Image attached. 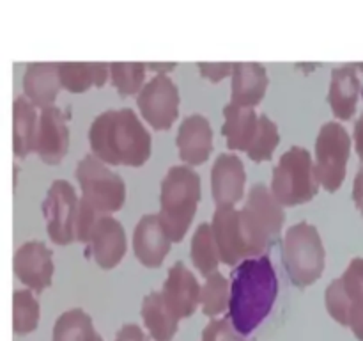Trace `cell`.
<instances>
[{
  "mask_svg": "<svg viewBox=\"0 0 363 341\" xmlns=\"http://www.w3.org/2000/svg\"><path fill=\"white\" fill-rule=\"evenodd\" d=\"M101 341H103V340H101Z\"/></svg>",
  "mask_w": 363,
  "mask_h": 341,
  "instance_id": "cell-40",
  "label": "cell"
},
{
  "mask_svg": "<svg viewBox=\"0 0 363 341\" xmlns=\"http://www.w3.org/2000/svg\"><path fill=\"white\" fill-rule=\"evenodd\" d=\"M325 305L337 323L363 341V256L351 259L342 276L328 284Z\"/></svg>",
  "mask_w": 363,
  "mask_h": 341,
  "instance_id": "cell-8",
  "label": "cell"
},
{
  "mask_svg": "<svg viewBox=\"0 0 363 341\" xmlns=\"http://www.w3.org/2000/svg\"><path fill=\"white\" fill-rule=\"evenodd\" d=\"M147 67H152L155 71H158V75H167V71L174 70L177 66L176 63H151V64H145Z\"/></svg>",
  "mask_w": 363,
  "mask_h": 341,
  "instance_id": "cell-39",
  "label": "cell"
},
{
  "mask_svg": "<svg viewBox=\"0 0 363 341\" xmlns=\"http://www.w3.org/2000/svg\"><path fill=\"white\" fill-rule=\"evenodd\" d=\"M14 276L32 293H41L52 286L55 263L53 251L41 240H28L16 249L13 258Z\"/></svg>",
  "mask_w": 363,
  "mask_h": 341,
  "instance_id": "cell-12",
  "label": "cell"
},
{
  "mask_svg": "<svg viewBox=\"0 0 363 341\" xmlns=\"http://www.w3.org/2000/svg\"><path fill=\"white\" fill-rule=\"evenodd\" d=\"M170 247L172 242L163 231L158 213L142 215L133 229V252L137 261L147 269H158L165 261Z\"/></svg>",
  "mask_w": 363,
  "mask_h": 341,
  "instance_id": "cell-19",
  "label": "cell"
},
{
  "mask_svg": "<svg viewBox=\"0 0 363 341\" xmlns=\"http://www.w3.org/2000/svg\"><path fill=\"white\" fill-rule=\"evenodd\" d=\"M177 155L184 166L197 167L213 153V128L204 114H190L181 121L176 135Z\"/></svg>",
  "mask_w": 363,
  "mask_h": 341,
  "instance_id": "cell-17",
  "label": "cell"
},
{
  "mask_svg": "<svg viewBox=\"0 0 363 341\" xmlns=\"http://www.w3.org/2000/svg\"><path fill=\"white\" fill-rule=\"evenodd\" d=\"M230 102L243 109H255L269 85L268 70L261 63H233Z\"/></svg>",
  "mask_w": 363,
  "mask_h": 341,
  "instance_id": "cell-20",
  "label": "cell"
},
{
  "mask_svg": "<svg viewBox=\"0 0 363 341\" xmlns=\"http://www.w3.org/2000/svg\"><path fill=\"white\" fill-rule=\"evenodd\" d=\"M273 197L286 206H300L311 202L318 195L319 183L314 173V158L303 146H291L277 166L273 167Z\"/></svg>",
  "mask_w": 363,
  "mask_h": 341,
  "instance_id": "cell-6",
  "label": "cell"
},
{
  "mask_svg": "<svg viewBox=\"0 0 363 341\" xmlns=\"http://www.w3.org/2000/svg\"><path fill=\"white\" fill-rule=\"evenodd\" d=\"M144 327L152 341H172L179 329V322L172 309L167 305L160 291H151L144 297L140 308Z\"/></svg>",
  "mask_w": 363,
  "mask_h": 341,
  "instance_id": "cell-24",
  "label": "cell"
},
{
  "mask_svg": "<svg viewBox=\"0 0 363 341\" xmlns=\"http://www.w3.org/2000/svg\"><path fill=\"white\" fill-rule=\"evenodd\" d=\"M314 173L319 187L333 194L342 187L351 155V135L339 121H328L315 137Z\"/></svg>",
  "mask_w": 363,
  "mask_h": 341,
  "instance_id": "cell-9",
  "label": "cell"
},
{
  "mask_svg": "<svg viewBox=\"0 0 363 341\" xmlns=\"http://www.w3.org/2000/svg\"><path fill=\"white\" fill-rule=\"evenodd\" d=\"M247 169L238 153H220L211 167V194L216 206H236L245 197Z\"/></svg>",
  "mask_w": 363,
  "mask_h": 341,
  "instance_id": "cell-16",
  "label": "cell"
},
{
  "mask_svg": "<svg viewBox=\"0 0 363 341\" xmlns=\"http://www.w3.org/2000/svg\"><path fill=\"white\" fill-rule=\"evenodd\" d=\"M91 315L82 308H71L60 313L53 323L52 341H101Z\"/></svg>",
  "mask_w": 363,
  "mask_h": 341,
  "instance_id": "cell-27",
  "label": "cell"
},
{
  "mask_svg": "<svg viewBox=\"0 0 363 341\" xmlns=\"http://www.w3.org/2000/svg\"><path fill=\"white\" fill-rule=\"evenodd\" d=\"M353 142H354V149H357V155L360 156V160L363 162V112L357 119V123H354Z\"/></svg>",
  "mask_w": 363,
  "mask_h": 341,
  "instance_id": "cell-38",
  "label": "cell"
},
{
  "mask_svg": "<svg viewBox=\"0 0 363 341\" xmlns=\"http://www.w3.org/2000/svg\"><path fill=\"white\" fill-rule=\"evenodd\" d=\"M280 144V131L275 121L268 114H259L257 131L252 139L250 146L245 153L252 162H268L273 158V153Z\"/></svg>",
  "mask_w": 363,
  "mask_h": 341,
  "instance_id": "cell-31",
  "label": "cell"
},
{
  "mask_svg": "<svg viewBox=\"0 0 363 341\" xmlns=\"http://www.w3.org/2000/svg\"><path fill=\"white\" fill-rule=\"evenodd\" d=\"M60 87L73 94L103 87L110 78V64L106 63H57Z\"/></svg>",
  "mask_w": 363,
  "mask_h": 341,
  "instance_id": "cell-25",
  "label": "cell"
},
{
  "mask_svg": "<svg viewBox=\"0 0 363 341\" xmlns=\"http://www.w3.org/2000/svg\"><path fill=\"white\" fill-rule=\"evenodd\" d=\"M353 202L358 212L363 215V166L358 169L353 181Z\"/></svg>",
  "mask_w": 363,
  "mask_h": 341,
  "instance_id": "cell-37",
  "label": "cell"
},
{
  "mask_svg": "<svg viewBox=\"0 0 363 341\" xmlns=\"http://www.w3.org/2000/svg\"><path fill=\"white\" fill-rule=\"evenodd\" d=\"M199 71L204 78H208L213 84H218L223 78L230 77L233 73V63H199Z\"/></svg>",
  "mask_w": 363,
  "mask_h": 341,
  "instance_id": "cell-35",
  "label": "cell"
},
{
  "mask_svg": "<svg viewBox=\"0 0 363 341\" xmlns=\"http://www.w3.org/2000/svg\"><path fill=\"white\" fill-rule=\"evenodd\" d=\"M69 141L71 135L66 114L59 107L43 109L38 117L32 153H35L39 160L48 166H57L69 151Z\"/></svg>",
  "mask_w": 363,
  "mask_h": 341,
  "instance_id": "cell-13",
  "label": "cell"
},
{
  "mask_svg": "<svg viewBox=\"0 0 363 341\" xmlns=\"http://www.w3.org/2000/svg\"><path fill=\"white\" fill-rule=\"evenodd\" d=\"M113 341H149V336L145 334V330L142 327H138L137 323H124L116 334V340Z\"/></svg>",
  "mask_w": 363,
  "mask_h": 341,
  "instance_id": "cell-36",
  "label": "cell"
},
{
  "mask_svg": "<svg viewBox=\"0 0 363 341\" xmlns=\"http://www.w3.org/2000/svg\"><path fill=\"white\" fill-rule=\"evenodd\" d=\"M74 178L80 185L82 199H85L99 215H112L126 202V181L91 153L77 163Z\"/></svg>",
  "mask_w": 363,
  "mask_h": 341,
  "instance_id": "cell-7",
  "label": "cell"
},
{
  "mask_svg": "<svg viewBox=\"0 0 363 341\" xmlns=\"http://www.w3.org/2000/svg\"><path fill=\"white\" fill-rule=\"evenodd\" d=\"M229 279L218 270L211 276L206 277L204 284H201V297H199V305L202 313L209 318H216L218 315L227 311L229 308Z\"/></svg>",
  "mask_w": 363,
  "mask_h": 341,
  "instance_id": "cell-29",
  "label": "cell"
},
{
  "mask_svg": "<svg viewBox=\"0 0 363 341\" xmlns=\"http://www.w3.org/2000/svg\"><path fill=\"white\" fill-rule=\"evenodd\" d=\"M38 109L25 96H16L13 102V151L18 158H25L32 153L35 128H38Z\"/></svg>",
  "mask_w": 363,
  "mask_h": 341,
  "instance_id": "cell-26",
  "label": "cell"
},
{
  "mask_svg": "<svg viewBox=\"0 0 363 341\" xmlns=\"http://www.w3.org/2000/svg\"><path fill=\"white\" fill-rule=\"evenodd\" d=\"M98 219L99 213L85 199H78L77 220H74V242H80V244L87 245L89 234H91L92 227H94Z\"/></svg>",
  "mask_w": 363,
  "mask_h": 341,
  "instance_id": "cell-33",
  "label": "cell"
},
{
  "mask_svg": "<svg viewBox=\"0 0 363 341\" xmlns=\"http://www.w3.org/2000/svg\"><path fill=\"white\" fill-rule=\"evenodd\" d=\"M282 263L296 288H308L323 276L326 249L314 224L301 220L287 227L282 238Z\"/></svg>",
  "mask_w": 363,
  "mask_h": 341,
  "instance_id": "cell-5",
  "label": "cell"
},
{
  "mask_svg": "<svg viewBox=\"0 0 363 341\" xmlns=\"http://www.w3.org/2000/svg\"><path fill=\"white\" fill-rule=\"evenodd\" d=\"M137 105L149 126L169 130L179 117V89L169 75L156 73L137 94Z\"/></svg>",
  "mask_w": 363,
  "mask_h": 341,
  "instance_id": "cell-11",
  "label": "cell"
},
{
  "mask_svg": "<svg viewBox=\"0 0 363 341\" xmlns=\"http://www.w3.org/2000/svg\"><path fill=\"white\" fill-rule=\"evenodd\" d=\"M160 293L174 315L183 320L194 315L199 308L201 283L183 261H176L170 266Z\"/></svg>",
  "mask_w": 363,
  "mask_h": 341,
  "instance_id": "cell-18",
  "label": "cell"
},
{
  "mask_svg": "<svg viewBox=\"0 0 363 341\" xmlns=\"http://www.w3.org/2000/svg\"><path fill=\"white\" fill-rule=\"evenodd\" d=\"M240 210V222L252 258L268 254L282 237L286 210L273 197L266 183L257 181L250 187Z\"/></svg>",
  "mask_w": 363,
  "mask_h": 341,
  "instance_id": "cell-4",
  "label": "cell"
},
{
  "mask_svg": "<svg viewBox=\"0 0 363 341\" xmlns=\"http://www.w3.org/2000/svg\"><path fill=\"white\" fill-rule=\"evenodd\" d=\"M190 256L195 269L201 272V276L204 279L218 270L220 256L218 249H216L215 237H213L211 224L209 222H201L197 226V229H195L194 237H191Z\"/></svg>",
  "mask_w": 363,
  "mask_h": 341,
  "instance_id": "cell-28",
  "label": "cell"
},
{
  "mask_svg": "<svg viewBox=\"0 0 363 341\" xmlns=\"http://www.w3.org/2000/svg\"><path fill=\"white\" fill-rule=\"evenodd\" d=\"M362 82L357 66L346 64L332 71L328 87V103L337 119L347 121L354 116L360 99Z\"/></svg>",
  "mask_w": 363,
  "mask_h": 341,
  "instance_id": "cell-22",
  "label": "cell"
},
{
  "mask_svg": "<svg viewBox=\"0 0 363 341\" xmlns=\"http://www.w3.org/2000/svg\"><path fill=\"white\" fill-rule=\"evenodd\" d=\"M23 96L35 109L55 107L60 92V80L57 63H28L21 78Z\"/></svg>",
  "mask_w": 363,
  "mask_h": 341,
  "instance_id": "cell-21",
  "label": "cell"
},
{
  "mask_svg": "<svg viewBox=\"0 0 363 341\" xmlns=\"http://www.w3.org/2000/svg\"><path fill=\"white\" fill-rule=\"evenodd\" d=\"M128 240L123 224L113 215H99L87 240V251L103 270H112L126 256Z\"/></svg>",
  "mask_w": 363,
  "mask_h": 341,
  "instance_id": "cell-15",
  "label": "cell"
},
{
  "mask_svg": "<svg viewBox=\"0 0 363 341\" xmlns=\"http://www.w3.org/2000/svg\"><path fill=\"white\" fill-rule=\"evenodd\" d=\"M229 288L227 320L238 334L248 336L268 318L279 295V277L272 258L264 254L238 263Z\"/></svg>",
  "mask_w": 363,
  "mask_h": 341,
  "instance_id": "cell-1",
  "label": "cell"
},
{
  "mask_svg": "<svg viewBox=\"0 0 363 341\" xmlns=\"http://www.w3.org/2000/svg\"><path fill=\"white\" fill-rule=\"evenodd\" d=\"M202 197L201 174L184 163L172 166L160 185L158 219L172 244L186 237Z\"/></svg>",
  "mask_w": 363,
  "mask_h": 341,
  "instance_id": "cell-3",
  "label": "cell"
},
{
  "mask_svg": "<svg viewBox=\"0 0 363 341\" xmlns=\"http://www.w3.org/2000/svg\"><path fill=\"white\" fill-rule=\"evenodd\" d=\"M78 195L67 180H53L43 199V217L48 238L57 245H69L74 242V220H77Z\"/></svg>",
  "mask_w": 363,
  "mask_h": 341,
  "instance_id": "cell-10",
  "label": "cell"
},
{
  "mask_svg": "<svg viewBox=\"0 0 363 341\" xmlns=\"http://www.w3.org/2000/svg\"><path fill=\"white\" fill-rule=\"evenodd\" d=\"M257 124L259 114L255 112V109H243L233 103H227L223 107L222 135L225 137L230 153L247 151L257 131Z\"/></svg>",
  "mask_w": 363,
  "mask_h": 341,
  "instance_id": "cell-23",
  "label": "cell"
},
{
  "mask_svg": "<svg viewBox=\"0 0 363 341\" xmlns=\"http://www.w3.org/2000/svg\"><path fill=\"white\" fill-rule=\"evenodd\" d=\"M41 320V304L30 290H16L13 293V330L14 334H30Z\"/></svg>",
  "mask_w": 363,
  "mask_h": 341,
  "instance_id": "cell-30",
  "label": "cell"
},
{
  "mask_svg": "<svg viewBox=\"0 0 363 341\" xmlns=\"http://www.w3.org/2000/svg\"><path fill=\"white\" fill-rule=\"evenodd\" d=\"M209 224L218 249L220 263L236 266L238 263L252 258L250 247L241 229L240 210L236 206H216Z\"/></svg>",
  "mask_w": 363,
  "mask_h": 341,
  "instance_id": "cell-14",
  "label": "cell"
},
{
  "mask_svg": "<svg viewBox=\"0 0 363 341\" xmlns=\"http://www.w3.org/2000/svg\"><path fill=\"white\" fill-rule=\"evenodd\" d=\"M89 146L106 166L142 167L151 158L152 137L133 109H110L92 119Z\"/></svg>",
  "mask_w": 363,
  "mask_h": 341,
  "instance_id": "cell-2",
  "label": "cell"
},
{
  "mask_svg": "<svg viewBox=\"0 0 363 341\" xmlns=\"http://www.w3.org/2000/svg\"><path fill=\"white\" fill-rule=\"evenodd\" d=\"M147 66L144 63H112L110 80L121 96H137L145 84Z\"/></svg>",
  "mask_w": 363,
  "mask_h": 341,
  "instance_id": "cell-32",
  "label": "cell"
},
{
  "mask_svg": "<svg viewBox=\"0 0 363 341\" xmlns=\"http://www.w3.org/2000/svg\"><path fill=\"white\" fill-rule=\"evenodd\" d=\"M202 341H245L227 318H213L202 330Z\"/></svg>",
  "mask_w": 363,
  "mask_h": 341,
  "instance_id": "cell-34",
  "label": "cell"
}]
</instances>
